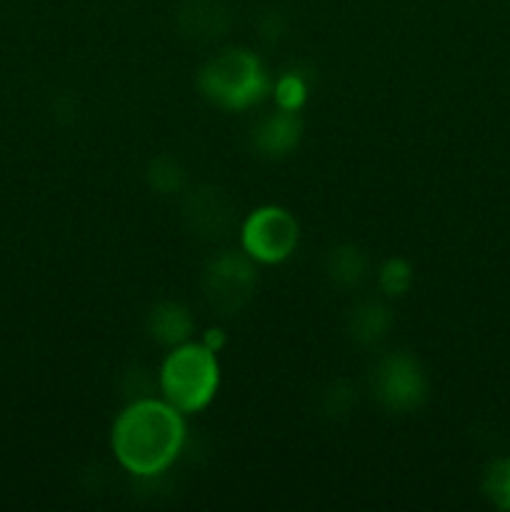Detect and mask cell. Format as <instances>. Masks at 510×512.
<instances>
[{
	"label": "cell",
	"mask_w": 510,
	"mask_h": 512,
	"mask_svg": "<svg viewBox=\"0 0 510 512\" xmlns=\"http://www.w3.org/2000/svg\"><path fill=\"white\" fill-rule=\"evenodd\" d=\"M185 415L165 398L125 405L110 430V450L133 478H158L175 465L185 445Z\"/></svg>",
	"instance_id": "6da1fadb"
},
{
	"label": "cell",
	"mask_w": 510,
	"mask_h": 512,
	"mask_svg": "<svg viewBox=\"0 0 510 512\" xmlns=\"http://www.w3.org/2000/svg\"><path fill=\"white\" fill-rule=\"evenodd\" d=\"M158 385L163 398L183 415L208 408L220 388L218 353L203 340L173 345L160 363Z\"/></svg>",
	"instance_id": "7a4b0ae2"
},
{
	"label": "cell",
	"mask_w": 510,
	"mask_h": 512,
	"mask_svg": "<svg viewBox=\"0 0 510 512\" xmlns=\"http://www.w3.org/2000/svg\"><path fill=\"white\" fill-rule=\"evenodd\" d=\"M198 85L208 100L225 110H245L260 103L270 83L263 65L250 50H225L215 55L198 75Z\"/></svg>",
	"instance_id": "3957f363"
},
{
	"label": "cell",
	"mask_w": 510,
	"mask_h": 512,
	"mask_svg": "<svg viewBox=\"0 0 510 512\" xmlns=\"http://www.w3.org/2000/svg\"><path fill=\"white\" fill-rule=\"evenodd\" d=\"M298 243V220L280 205L255 208L240 225V250L258 265L283 263L295 253Z\"/></svg>",
	"instance_id": "277c9868"
},
{
	"label": "cell",
	"mask_w": 510,
	"mask_h": 512,
	"mask_svg": "<svg viewBox=\"0 0 510 512\" xmlns=\"http://www.w3.org/2000/svg\"><path fill=\"white\" fill-rule=\"evenodd\" d=\"M255 285V268L248 255H218L205 270V293L215 308L233 313L250 298Z\"/></svg>",
	"instance_id": "5b68a950"
},
{
	"label": "cell",
	"mask_w": 510,
	"mask_h": 512,
	"mask_svg": "<svg viewBox=\"0 0 510 512\" xmlns=\"http://www.w3.org/2000/svg\"><path fill=\"white\" fill-rule=\"evenodd\" d=\"M425 390L428 385L423 370L408 355H390L375 373V393L393 410L418 408L425 398Z\"/></svg>",
	"instance_id": "8992f818"
},
{
	"label": "cell",
	"mask_w": 510,
	"mask_h": 512,
	"mask_svg": "<svg viewBox=\"0 0 510 512\" xmlns=\"http://www.w3.org/2000/svg\"><path fill=\"white\" fill-rule=\"evenodd\" d=\"M300 130L303 125H300L298 113L278 108V113L265 118L255 130V145L268 155H285L298 145Z\"/></svg>",
	"instance_id": "52a82bcc"
},
{
	"label": "cell",
	"mask_w": 510,
	"mask_h": 512,
	"mask_svg": "<svg viewBox=\"0 0 510 512\" xmlns=\"http://www.w3.org/2000/svg\"><path fill=\"white\" fill-rule=\"evenodd\" d=\"M150 333L158 343L173 345L185 343L190 340V333H193V318H190L188 310L178 303H163L150 313Z\"/></svg>",
	"instance_id": "ba28073f"
},
{
	"label": "cell",
	"mask_w": 510,
	"mask_h": 512,
	"mask_svg": "<svg viewBox=\"0 0 510 512\" xmlns=\"http://www.w3.org/2000/svg\"><path fill=\"white\" fill-rule=\"evenodd\" d=\"M485 495L500 510H510V460H498L485 473Z\"/></svg>",
	"instance_id": "9c48e42d"
},
{
	"label": "cell",
	"mask_w": 510,
	"mask_h": 512,
	"mask_svg": "<svg viewBox=\"0 0 510 512\" xmlns=\"http://www.w3.org/2000/svg\"><path fill=\"white\" fill-rule=\"evenodd\" d=\"M378 280H380V288H383V293L403 295L405 290L410 288V283H413V270H410V265L405 263V260L390 258L388 263L380 268Z\"/></svg>",
	"instance_id": "30bf717a"
},
{
	"label": "cell",
	"mask_w": 510,
	"mask_h": 512,
	"mask_svg": "<svg viewBox=\"0 0 510 512\" xmlns=\"http://www.w3.org/2000/svg\"><path fill=\"white\" fill-rule=\"evenodd\" d=\"M305 98H308V88H305V83L298 75L288 73L278 78V83H275V103H278V108L298 113L303 108Z\"/></svg>",
	"instance_id": "8fae6325"
},
{
	"label": "cell",
	"mask_w": 510,
	"mask_h": 512,
	"mask_svg": "<svg viewBox=\"0 0 510 512\" xmlns=\"http://www.w3.org/2000/svg\"><path fill=\"white\" fill-rule=\"evenodd\" d=\"M203 343L208 345L210 350H215V353H220V348H223L225 338H223V330H208L203 338Z\"/></svg>",
	"instance_id": "7c38bea8"
}]
</instances>
